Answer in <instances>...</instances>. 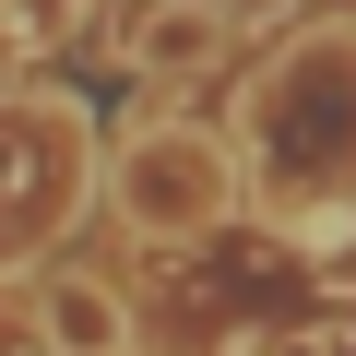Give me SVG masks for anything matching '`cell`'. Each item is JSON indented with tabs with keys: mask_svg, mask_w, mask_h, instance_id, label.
<instances>
[{
	"mask_svg": "<svg viewBox=\"0 0 356 356\" xmlns=\"http://www.w3.org/2000/svg\"><path fill=\"white\" fill-rule=\"evenodd\" d=\"M119 191H131V214H143L154 238H178V226H202V214L226 202V166H214L202 143H143V154L119 166Z\"/></svg>",
	"mask_w": 356,
	"mask_h": 356,
	"instance_id": "cell-1",
	"label": "cell"
},
{
	"mask_svg": "<svg viewBox=\"0 0 356 356\" xmlns=\"http://www.w3.org/2000/svg\"><path fill=\"white\" fill-rule=\"evenodd\" d=\"M48 344H60V356H119L131 321H119L107 285H48Z\"/></svg>",
	"mask_w": 356,
	"mask_h": 356,
	"instance_id": "cell-2",
	"label": "cell"
},
{
	"mask_svg": "<svg viewBox=\"0 0 356 356\" xmlns=\"http://www.w3.org/2000/svg\"><path fill=\"white\" fill-rule=\"evenodd\" d=\"M309 356H356V332H321V344H309Z\"/></svg>",
	"mask_w": 356,
	"mask_h": 356,
	"instance_id": "cell-3",
	"label": "cell"
}]
</instances>
